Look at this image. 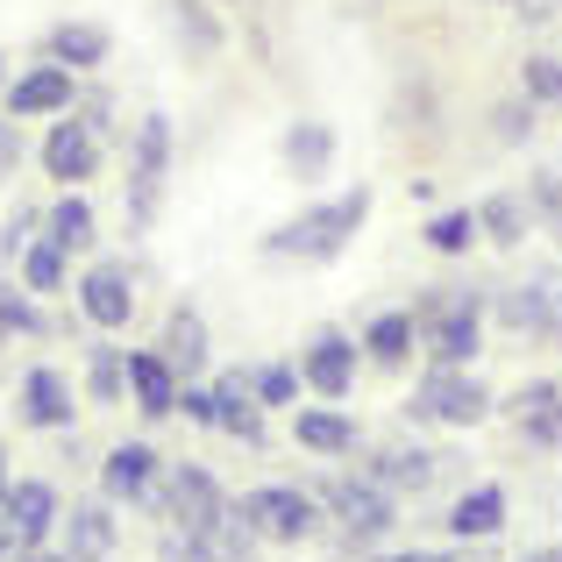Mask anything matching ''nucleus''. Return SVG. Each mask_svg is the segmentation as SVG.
<instances>
[{
	"mask_svg": "<svg viewBox=\"0 0 562 562\" xmlns=\"http://www.w3.org/2000/svg\"><path fill=\"white\" fill-rule=\"evenodd\" d=\"M549 321H555L549 335H562V271H549Z\"/></svg>",
	"mask_w": 562,
	"mask_h": 562,
	"instance_id": "obj_42",
	"label": "nucleus"
},
{
	"mask_svg": "<svg viewBox=\"0 0 562 562\" xmlns=\"http://www.w3.org/2000/svg\"><path fill=\"white\" fill-rule=\"evenodd\" d=\"M520 562H562V541H541V549H527Z\"/></svg>",
	"mask_w": 562,
	"mask_h": 562,
	"instance_id": "obj_43",
	"label": "nucleus"
},
{
	"mask_svg": "<svg viewBox=\"0 0 562 562\" xmlns=\"http://www.w3.org/2000/svg\"><path fill=\"white\" fill-rule=\"evenodd\" d=\"M79 108V79H71L65 65H29V71H14L8 79V93H0V114L8 122H57V114H71Z\"/></svg>",
	"mask_w": 562,
	"mask_h": 562,
	"instance_id": "obj_14",
	"label": "nucleus"
},
{
	"mask_svg": "<svg viewBox=\"0 0 562 562\" xmlns=\"http://www.w3.org/2000/svg\"><path fill=\"white\" fill-rule=\"evenodd\" d=\"M14 562H71V555H65V549H22Z\"/></svg>",
	"mask_w": 562,
	"mask_h": 562,
	"instance_id": "obj_44",
	"label": "nucleus"
},
{
	"mask_svg": "<svg viewBox=\"0 0 562 562\" xmlns=\"http://www.w3.org/2000/svg\"><path fill=\"white\" fill-rule=\"evenodd\" d=\"M179 371L165 363V349H128V406L143 420H171L179 413Z\"/></svg>",
	"mask_w": 562,
	"mask_h": 562,
	"instance_id": "obj_23",
	"label": "nucleus"
},
{
	"mask_svg": "<svg viewBox=\"0 0 562 562\" xmlns=\"http://www.w3.org/2000/svg\"><path fill=\"white\" fill-rule=\"evenodd\" d=\"M278 157H285L292 186H321L335 171V157H342V136H335V122H321V114H300V122H285Z\"/></svg>",
	"mask_w": 562,
	"mask_h": 562,
	"instance_id": "obj_21",
	"label": "nucleus"
},
{
	"mask_svg": "<svg viewBox=\"0 0 562 562\" xmlns=\"http://www.w3.org/2000/svg\"><path fill=\"white\" fill-rule=\"evenodd\" d=\"M171 157H179V136H171V114H143L128 128V179H150L165 186L171 179Z\"/></svg>",
	"mask_w": 562,
	"mask_h": 562,
	"instance_id": "obj_28",
	"label": "nucleus"
},
{
	"mask_svg": "<svg viewBox=\"0 0 562 562\" xmlns=\"http://www.w3.org/2000/svg\"><path fill=\"white\" fill-rule=\"evenodd\" d=\"M43 235H50L65 257H93L100 249V214L86 192H57L50 206H43Z\"/></svg>",
	"mask_w": 562,
	"mask_h": 562,
	"instance_id": "obj_27",
	"label": "nucleus"
},
{
	"mask_svg": "<svg viewBox=\"0 0 562 562\" xmlns=\"http://www.w3.org/2000/svg\"><path fill=\"white\" fill-rule=\"evenodd\" d=\"M249 392H257V406L263 413H292L306 398V384H300V363L292 357H263V363H249Z\"/></svg>",
	"mask_w": 562,
	"mask_h": 562,
	"instance_id": "obj_34",
	"label": "nucleus"
},
{
	"mask_svg": "<svg viewBox=\"0 0 562 562\" xmlns=\"http://www.w3.org/2000/svg\"><path fill=\"white\" fill-rule=\"evenodd\" d=\"M0 93H8V50H0Z\"/></svg>",
	"mask_w": 562,
	"mask_h": 562,
	"instance_id": "obj_47",
	"label": "nucleus"
},
{
	"mask_svg": "<svg viewBox=\"0 0 562 562\" xmlns=\"http://www.w3.org/2000/svg\"><path fill=\"white\" fill-rule=\"evenodd\" d=\"M555 235H562V228H555Z\"/></svg>",
	"mask_w": 562,
	"mask_h": 562,
	"instance_id": "obj_48",
	"label": "nucleus"
},
{
	"mask_svg": "<svg viewBox=\"0 0 562 562\" xmlns=\"http://www.w3.org/2000/svg\"><path fill=\"white\" fill-rule=\"evenodd\" d=\"M492 321L506 335H527V342H549V278H513V285H492Z\"/></svg>",
	"mask_w": 562,
	"mask_h": 562,
	"instance_id": "obj_22",
	"label": "nucleus"
},
{
	"mask_svg": "<svg viewBox=\"0 0 562 562\" xmlns=\"http://www.w3.org/2000/svg\"><path fill=\"white\" fill-rule=\"evenodd\" d=\"M14 420L29 435H71L79 420V384H71L57 363H29L22 384H14Z\"/></svg>",
	"mask_w": 562,
	"mask_h": 562,
	"instance_id": "obj_12",
	"label": "nucleus"
},
{
	"mask_svg": "<svg viewBox=\"0 0 562 562\" xmlns=\"http://www.w3.org/2000/svg\"><path fill=\"white\" fill-rule=\"evenodd\" d=\"M0 562H14V541L8 535H0Z\"/></svg>",
	"mask_w": 562,
	"mask_h": 562,
	"instance_id": "obj_46",
	"label": "nucleus"
},
{
	"mask_svg": "<svg viewBox=\"0 0 562 562\" xmlns=\"http://www.w3.org/2000/svg\"><path fill=\"white\" fill-rule=\"evenodd\" d=\"M36 335H50L43 300L22 292V278H0V342H36Z\"/></svg>",
	"mask_w": 562,
	"mask_h": 562,
	"instance_id": "obj_35",
	"label": "nucleus"
},
{
	"mask_svg": "<svg viewBox=\"0 0 562 562\" xmlns=\"http://www.w3.org/2000/svg\"><path fill=\"white\" fill-rule=\"evenodd\" d=\"M520 200H527V214H535V221L562 228V165H535V171H527V186H520Z\"/></svg>",
	"mask_w": 562,
	"mask_h": 562,
	"instance_id": "obj_37",
	"label": "nucleus"
},
{
	"mask_svg": "<svg viewBox=\"0 0 562 562\" xmlns=\"http://www.w3.org/2000/svg\"><path fill=\"white\" fill-rule=\"evenodd\" d=\"M22 157H29L22 122H8V114H0V179H14V171H22Z\"/></svg>",
	"mask_w": 562,
	"mask_h": 562,
	"instance_id": "obj_40",
	"label": "nucleus"
},
{
	"mask_svg": "<svg viewBox=\"0 0 562 562\" xmlns=\"http://www.w3.org/2000/svg\"><path fill=\"white\" fill-rule=\"evenodd\" d=\"M300 384L314 398H328V406H342L349 392H357V378H363V349H357V335L349 328H335V321H321L314 335L300 342Z\"/></svg>",
	"mask_w": 562,
	"mask_h": 562,
	"instance_id": "obj_10",
	"label": "nucleus"
},
{
	"mask_svg": "<svg viewBox=\"0 0 562 562\" xmlns=\"http://www.w3.org/2000/svg\"><path fill=\"white\" fill-rule=\"evenodd\" d=\"M520 93L541 114H562V50H527L520 57Z\"/></svg>",
	"mask_w": 562,
	"mask_h": 562,
	"instance_id": "obj_36",
	"label": "nucleus"
},
{
	"mask_svg": "<svg viewBox=\"0 0 562 562\" xmlns=\"http://www.w3.org/2000/svg\"><path fill=\"white\" fill-rule=\"evenodd\" d=\"M371 562H449V555H441V549H384Z\"/></svg>",
	"mask_w": 562,
	"mask_h": 562,
	"instance_id": "obj_41",
	"label": "nucleus"
},
{
	"mask_svg": "<svg viewBox=\"0 0 562 562\" xmlns=\"http://www.w3.org/2000/svg\"><path fill=\"white\" fill-rule=\"evenodd\" d=\"M36 228H43V206H36V200H22L8 221H0V263H14V257H22V249L36 243Z\"/></svg>",
	"mask_w": 562,
	"mask_h": 562,
	"instance_id": "obj_38",
	"label": "nucleus"
},
{
	"mask_svg": "<svg viewBox=\"0 0 562 562\" xmlns=\"http://www.w3.org/2000/svg\"><path fill=\"white\" fill-rule=\"evenodd\" d=\"M179 413L192 427H206V435H235V441H249V449H271V413L257 406V392H249L243 371L179 384Z\"/></svg>",
	"mask_w": 562,
	"mask_h": 562,
	"instance_id": "obj_4",
	"label": "nucleus"
},
{
	"mask_svg": "<svg viewBox=\"0 0 562 562\" xmlns=\"http://www.w3.org/2000/svg\"><path fill=\"white\" fill-rule=\"evenodd\" d=\"M513 520V498L506 484H463V492L449 498V513H441V527H449V541H463V549H484V541H498Z\"/></svg>",
	"mask_w": 562,
	"mask_h": 562,
	"instance_id": "obj_19",
	"label": "nucleus"
},
{
	"mask_svg": "<svg viewBox=\"0 0 562 562\" xmlns=\"http://www.w3.org/2000/svg\"><path fill=\"white\" fill-rule=\"evenodd\" d=\"M71 300H79V321L93 335H122L128 321H136V263L93 257L79 278H71Z\"/></svg>",
	"mask_w": 562,
	"mask_h": 562,
	"instance_id": "obj_9",
	"label": "nucleus"
},
{
	"mask_svg": "<svg viewBox=\"0 0 562 562\" xmlns=\"http://www.w3.org/2000/svg\"><path fill=\"white\" fill-rule=\"evenodd\" d=\"M371 206H378V192H371V186H342V192H328V200L300 206L292 221H278V228L263 235V257H278V263H335V257H342V249L363 235Z\"/></svg>",
	"mask_w": 562,
	"mask_h": 562,
	"instance_id": "obj_1",
	"label": "nucleus"
},
{
	"mask_svg": "<svg viewBox=\"0 0 562 562\" xmlns=\"http://www.w3.org/2000/svg\"><path fill=\"white\" fill-rule=\"evenodd\" d=\"M413 321H420V357L427 363H477L484 328H492V285H470V278L427 285L413 300Z\"/></svg>",
	"mask_w": 562,
	"mask_h": 562,
	"instance_id": "obj_2",
	"label": "nucleus"
},
{
	"mask_svg": "<svg viewBox=\"0 0 562 562\" xmlns=\"http://www.w3.org/2000/svg\"><path fill=\"white\" fill-rule=\"evenodd\" d=\"M165 29L192 65H214L221 43H228V29H221V14L206 8V0H165Z\"/></svg>",
	"mask_w": 562,
	"mask_h": 562,
	"instance_id": "obj_26",
	"label": "nucleus"
},
{
	"mask_svg": "<svg viewBox=\"0 0 562 562\" xmlns=\"http://www.w3.org/2000/svg\"><path fill=\"white\" fill-rule=\"evenodd\" d=\"M157 349H165V363L179 371L186 384L192 378H206V357H214V335H206V314L192 300H179L165 314V335H157Z\"/></svg>",
	"mask_w": 562,
	"mask_h": 562,
	"instance_id": "obj_25",
	"label": "nucleus"
},
{
	"mask_svg": "<svg viewBox=\"0 0 562 562\" xmlns=\"http://www.w3.org/2000/svg\"><path fill=\"white\" fill-rule=\"evenodd\" d=\"M235 513L249 520V535H257L263 549H300V541H314L321 527H328L314 484H257V492L235 498Z\"/></svg>",
	"mask_w": 562,
	"mask_h": 562,
	"instance_id": "obj_7",
	"label": "nucleus"
},
{
	"mask_svg": "<svg viewBox=\"0 0 562 562\" xmlns=\"http://www.w3.org/2000/svg\"><path fill=\"white\" fill-rule=\"evenodd\" d=\"M8 484H14V477H8V449H0V498H8Z\"/></svg>",
	"mask_w": 562,
	"mask_h": 562,
	"instance_id": "obj_45",
	"label": "nucleus"
},
{
	"mask_svg": "<svg viewBox=\"0 0 562 562\" xmlns=\"http://www.w3.org/2000/svg\"><path fill=\"white\" fill-rule=\"evenodd\" d=\"M535 128H541V108L527 93H506V100L484 108V136H492V150H527Z\"/></svg>",
	"mask_w": 562,
	"mask_h": 562,
	"instance_id": "obj_32",
	"label": "nucleus"
},
{
	"mask_svg": "<svg viewBox=\"0 0 562 562\" xmlns=\"http://www.w3.org/2000/svg\"><path fill=\"white\" fill-rule=\"evenodd\" d=\"M43 57L65 65L71 79H93V71L114 57V36L100 22H50V29H43Z\"/></svg>",
	"mask_w": 562,
	"mask_h": 562,
	"instance_id": "obj_24",
	"label": "nucleus"
},
{
	"mask_svg": "<svg viewBox=\"0 0 562 562\" xmlns=\"http://www.w3.org/2000/svg\"><path fill=\"white\" fill-rule=\"evenodd\" d=\"M357 470L378 484V492H392V498H420V492H435V484H449L456 470H463V456L456 449H427V441H363Z\"/></svg>",
	"mask_w": 562,
	"mask_h": 562,
	"instance_id": "obj_6",
	"label": "nucleus"
},
{
	"mask_svg": "<svg viewBox=\"0 0 562 562\" xmlns=\"http://www.w3.org/2000/svg\"><path fill=\"white\" fill-rule=\"evenodd\" d=\"M86 398L93 406H128V349L122 342L86 349Z\"/></svg>",
	"mask_w": 562,
	"mask_h": 562,
	"instance_id": "obj_33",
	"label": "nucleus"
},
{
	"mask_svg": "<svg viewBox=\"0 0 562 562\" xmlns=\"http://www.w3.org/2000/svg\"><path fill=\"white\" fill-rule=\"evenodd\" d=\"M498 420H506L527 449H562V378H520L498 398Z\"/></svg>",
	"mask_w": 562,
	"mask_h": 562,
	"instance_id": "obj_15",
	"label": "nucleus"
},
{
	"mask_svg": "<svg viewBox=\"0 0 562 562\" xmlns=\"http://www.w3.org/2000/svg\"><path fill=\"white\" fill-rule=\"evenodd\" d=\"M71 114H79V122L93 128L100 143H114V93H108V86H86V93H79V108H71Z\"/></svg>",
	"mask_w": 562,
	"mask_h": 562,
	"instance_id": "obj_39",
	"label": "nucleus"
},
{
	"mask_svg": "<svg viewBox=\"0 0 562 562\" xmlns=\"http://www.w3.org/2000/svg\"><path fill=\"white\" fill-rule=\"evenodd\" d=\"M150 513L171 527V535L214 541V527L228 520V492H221V477L206 463H165V484H157Z\"/></svg>",
	"mask_w": 562,
	"mask_h": 562,
	"instance_id": "obj_8",
	"label": "nucleus"
},
{
	"mask_svg": "<svg viewBox=\"0 0 562 562\" xmlns=\"http://www.w3.org/2000/svg\"><path fill=\"white\" fill-rule=\"evenodd\" d=\"M420 243L435 249V257H449V263H463L470 249L484 243L477 235V206H435V214L420 221Z\"/></svg>",
	"mask_w": 562,
	"mask_h": 562,
	"instance_id": "obj_31",
	"label": "nucleus"
},
{
	"mask_svg": "<svg viewBox=\"0 0 562 562\" xmlns=\"http://www.w3.org/2000/svg\"><path fill=\"white\" fill-rule=\"evenodd\" d=\"M165 463L171 456H157L150 441H114V449L100 456V498H108V506H150L157 484H165Z\"/></svg>",
	"mask_w": 562,
	"mask_h": 562,
	"instance_id": "obj_17",
	"label": "nucleus"
},
{
	"mask_svg": "<svg viewBox=\"0 0 562 562\" xmlns=\"http://www.w3.org/2000/svg\"><path fill=\"white\" fill-rule=\"evenodd\" d=\"M314 498H321V520L335 527L342 549H378V541L398 527V498L378 492L363 470H328V477L314 484Z\"/></svg>",
	"mask_w": 562,
	"mask_h": 562,
	"instance_id": "obj_5",
	"label": "nucleus"
},
{
	"mask_svg": "<svg viewBox=\"0 0 562 562\" xmlns=\"http://www.w3.org/2000/svg\"><path fill=\"white\" fill-rule=\"evenodd\" d=\"M357 349H363V371H378V378L413 371V357H420V321H413V306H371L363 328H357Z\"/></svg>",
	"mask_w": 562,
	"mask_h": 562,
	"instance_id": "obj_16",
	"label": "nucleus"
},
{
	"mask_svg": "<svg viewBox=\"0 0 562 562\" xmlns=\"http://www.w3.org/2000/svg\"><path fill=\"white\" fill-rule=\"evenodd\" d=\"M477 235L492 249H520L527 235H535V214H527L520 192H484V200H477Z\"/></svg>",
	"mask_w": 562,
	"mask_h": 562,
	"instance_id": "obj_30",
	"label": "nucleus"
},
{
	"mask_svg": "<svg viewBox=\"0 0 562 562\" xmlns=\"http://www.w3.org/2000/svg\"><path fill=\"white\" fill-rule=\"evenodd\" d=\"M498 413V398H492V384L477 378V363H427L420 384L406 392V420L413 427H484Z\"/></svg>",
	"mask_w": 562,
	"mask_h": 562,
	"instance_id": "obj_3",
	"label": "nucleus"
},
{
	"mask_svg": "<svg viewBox=\"0 0 562 562\" xmlns=\"http://www.w3.org/2000/svg\"><path fill=\"white\" fill-rule=\"evenodd\" d=\"M14 278H22V292H36V300H65L71 292V257L36 228V243L14 257Z\"/></svg>",
	"mask_w": 562,
	"mask_h": 562,
	"instance_id": "obj_29",
	"label": "nucleus"
},
{
	"mask_svg": "<svg viewBox=\"0 0 562 562\" xmlns=\"http://www.w3.org/2000/svg\"><path fill=\"white\" fill-rule=\"evenodd\" d=\"M57 541H65L71 562H108L122 549V506H108V498H71L65 520H57Z\"/></svg>",
	"mask_w": 562,
	"mask_h": 562,
	"instance_id": "obj_20",
	"label": "nucleus"
},
{
	"mask_svg": "<svg viewBox=\"0 0 562 562\" xmlns=\"http://www.w3.org/2000/svg\"><path fill=\"white\" fill-rule=\"evenodd\" d=\"M57 520H65V498H57L50 477H14L8 498H0V535L14 541V555L22 549H50Z\"/></svg>",
	"mask_w": 562,
	"mask_h": 562,
	"instance_id": "obj_13",
	"label": "nucleus"
},
{
	"mask_svg": "<svg viewBox=\"0 0 562 562\" xmlns=\"http://www.w3.org/2000/svg\"><path fill=\"white\" fill-rule=\"evenodd\" d=\"M36 165H43V179H57V192H86L100 179V165H108V143H100L79 114H57L36 143Z\"/></svg>",
	"mask_w": 562,
	"mask_h": 562,
	"instance_id": "obj_11",
	"label": "nucleus"
},
{
	"mask_svg": "<svg viewBox=\"0 0 562 562\" xmlns=\"http://www.w3.org/2000/svg\"><path fill=\"white\" fill-rule=\"evenodd\" d=\"M292 441H300L306 456H321V463H357V449L371 435H363V420L349 406H292Z\"/></svg>",
	"mask_w": 562,
	"mask_h": 562,
	"instance_id": "obj_18",
	"label": "nucleus"
}]
</instances>
